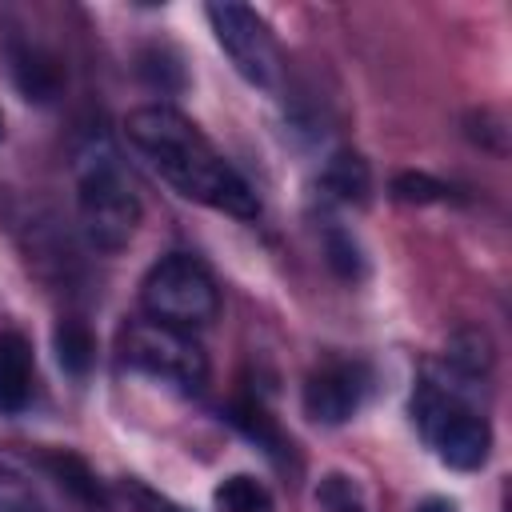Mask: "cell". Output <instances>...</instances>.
<instances>
[{
    "instance_id": "cell-1",
    "label": "cell",
    "mask_w": 512,
    "mask_h": 512,
    "mask_svg": "<svg viewBox=\"0 0 512 512\" xmlns=\"http://www.w3.org/2000/svg\"><path fill=\"white\" fill-rule=\"evenodd\" d=\"M124 132L128 144L152 164V172L164 184H172L184 200L208 204L240 220H252L260 212L252 184L224 160V152L184 112L168 104H144L128 112Z\"/></svg>"
},
{
    "instance_id": "cell-2",
    "label": "cell",
    "mask_w": 512,
    "mask_h": 512,
    "mask_svg": "<svg viewBox=\"0 0 512 512\" xmlns=\"http://www.w3.org/2000/svg\"><path fill=\"white\" fill-rule=\"evenodd\" d=\"M76 160V208L84 236L104 252H120L140 224V196L108 144H88Z\"/></svg>"
},
{
    "instance_id": "cell-3",
    "label": "cell",
    "mask_w": 512,
    "mask_h": 512,
    "mask_svg": "<svg viewBox=\"0 0 512 512\" xmlns=\"http://www.w3.org/2000/svg\"><path fill=\"white\" fill-rule=\"evenodd\" d=\"M412 416H416L428 448L436 452V460H444L448 468L476 472L488 460L492 428L480 416V408L472 400H464L452 384L420 380L416 396H412Z\"/></svg>"
},
{
    "instance_id": "cell-4",
    "label": "cell",
    "mask_w": 512,
    "mask_h": 512,
    "mask_svg": "<svg viewBox=\"0 0 512 512\" xmlns=\"http://www.w3.org/2000/svg\"><path fill=\"white\" fill-rule=\"evenodd\" d=\"M140 304L152 320L160 324H172V328H184V332H196L204 324L216 320L220 312V292H216V280L212 272L188 256V252H172L164 260H156L144 280H140Z\"/></svg>"
},
{
    "instance_id": "cell-5",
    "label": "cell",
    "mask_w": 512,
    "mask_h": 512,
    "mask_svg": "<svg viewBox=\"0 0 512 512\" xmlns=\"http://www.w3.org/2000/svg\"><path fill=\"white\" fill-rule=\"evenodd\" d=\"M120 352H124V364L176 388V392H200L208 384V356L200 348V340L184 328H172V324H160L152 316L144 320H132L120 336Z\"/></svg>"
},
{
    "instance_id": "cell-6",
    "label": "cell",
    "mask_w": 512,
    "mask_h": 512,
    "mask_svg": "<svg viewBox=\"0 0 512 512\" xmlns=\"http://www.w3.org/2000/svg\"><path fill=\"white\" fill-rule=\"evenodd\" d=\"M204 12H208V24H212L216 44L232 60V68L248 84L272 88L276 68H280V56H276V40H272L268 24L252 8H244V4H208Z\"/></svg>"
},
{
    "instance_id": "cell-7",
    "label": "cell",
    "mask_w": 512,
    "mask_h": 512,
    "mask_svg": "<svg viewBox=\"0 0 512 512\" xmlns=\"http://www.w3.org/2000/svg\"><path fill=\"white\" fill-rule=\"evenodd\" d=\"M368 368L356 360H332L324 368H316L304 384V412L316 424H344L360 412L364 396H368Z\"/></svg>"
},
{
    "instance_id": "cell-8",
    "label": "cell",
    "mask_w": 512,
    "mask_h": 512,
    "mask_svg": "<svg viewBox=\"0 0 512 512\" xmlns=\"http://www.w3.org/2000/svg\"><path fill=\"white\" fill-rule=\"evenodd\" d=\"M32 344L20 332H0V412H20L32 400Z\"/></svg>"
},
{
    "instance_id": "cell-9",
    "label": "cell",
    "mask_w": 512,
    "mask_h": 512,
    "mask_svg": "<svg viewBox=\"0 0 512 512\" xmlns=\"http://www.w3.org/2000/svg\"><path fill=\"white\" fill-rule=\"evenodd\" d=\"M320 184L340 204H364V196H368V164L356 152H340L324 168V180Z\"/></svg>"
},
{
    "instance_id": "cell-10",
    "label": "cell",
    "mask_w": 512,
    "mask_h": 512,
    "mask_svg": "<svg viewBox=\"0 0 512 512\" xmlns=\"http://www.w3.org/2000/svg\"><path fill=\"white\" fill-rule=\"evenodd\" d=\"M212 500H216V512H276L268 488L248 472H236V476L220 480Z\"/></svg>"
},
{
    "instance_id": "cell-11",
    "label": "cell",
    "mask_w": 512,
    "mask_h": 512,
    "mask_svg": "<svg viewBox=\"0 0 512 512\" xmlns=\"http://www.w3.org/2000/svg\"><path fill=\"white\" fill-rule=\"evenodd\" d=\"M316 504H320V512H368V500H364L360 484L344 472H328L316 484Z\"/></svg>"
},
{
    "instance_id": "cell-12",
    "label": "cell",
    "mask_w": 512,
    "mask_h": 512,
    "mask_svg": "<svg viewBox=\"0 0 512 512\" xmlns=\"http://www.w3.org/2000/svg\"><path fill=\"white\" fill-rule=\"evenodd\" d=\"M0 512H48L32 492V484L8 464H0Z\"/></svg>"
},
{
    "instance_id": "cell-13",
    "label": "cell",
    "mask_w": 512,
    "mask_h": 512,
    "mask_svg": "<svg viewBox=\"0 0 512 512\" xmlns=\"http://www.w3.org/2000/svg\"><path fill=\"white\" fill-rule=\"evenodd\" d=\"M56 348H60V364L72 368V372H84L88 360H92V336H88L76 320L60 324V332H56Z\"/></svg>"
},
{
    "instance_id": "cell-14",
    "label": "cell",
    "mask_w": 512,
    "mask_h": 512,
    "mask_svg": "<svg viewBox=\"0 0 512 512\" xmlns=\"http://www.w3.org/2000/svg\"><path fill=\"white\" fill-rule=\"evenodd\" d=\"M392 192H396L400 200H432V196L444 192V188H440L436 180H428V176H412V172H404V176H396Z\"/></svg>"
},
{
    "instance_id": "cell-15",
    "label": "cell",
    "mask_w": 512,
    "mask_h": 512,
    "mask_svg": "<svg viewBox=\"0 0 512 512\" xmlns=\"http://www.w3.org/2000/svg\"><path fill=\"white\" fill-rule=\"evenodd\" d=\"M328 256H332V264L344 276H356L360 272V252H356V244L348 236H328Z\"/></svg>"
},
{
    "instance_id": "cell-16",
    "label": "cell",
    "mask_w": 512,
    "mask_h": 512,
    "mask_svg": "<svg viewBox=\"0 0 512 512\" xmlns=\"http://www.w3.org/2000/svg\"><path fill=\"white\" fill-rule=\"evenodd\" d=\"M416 512H456V504H452V500H444V496H428Z\"/></svg>"
},
{
    "instance_id": "cell-17",
    "label": "cell",
    "mask_w": 512,
    "mask_h": 512,
    "mask_svg": "<svg viewBox=\"0 0 512 512\" xmlns=\"http://www.w3.org/2000/svg\"><path fill=\"white\" fill-rule=\"evenodd\" d=\"M156 512H180V508H168V504H156Z\"/></svg>"
},
{
    "instance_id": "cell-18",
    "label": "cell",
    "mask_w": 512,
    "mask_h": 512,
    "mask_svg": "<svg viewBox=\"0 0 512 512\" xmlns=\"http://www.w3.org/2000/svg\"><path fill=\"white\" fill-rule=\"evenodd\" d=\"M0 140H4V112H0Z\"/></svg>"
}]
</instances>
